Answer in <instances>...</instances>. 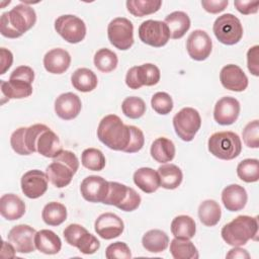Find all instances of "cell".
Masks as SVG:
<instances>
[{
  "label": "cell",
  "mask_w": 259,
  "mask_h": 259,
  "mask_svg": "<svg viewBox=\"0 0 259 259\" xmlns=\"http://www.w3.org/2000/svg\"><path fill=\"white\" fill-rule=\"evenodd\" d=\"M131 128V140L130 143L127 145V147L125 148V150L123 152L125 153H136L139 152L144 144H145V137L143 132L135 126V125H130Z\"/></svg>",
  "instance_id": "cell-47"
},
{
  "label": "cell",
  "mask_w": 259,
  "mask_h": 259,
  "mask_svg": "<svg viewBox=\"0 0 259 259\" xmlns=\"http://www.w3.org/2000/svg\"><path fill=\"white\" fill-rule=\"evenodd\" d=\"M81 99L73 92L63 93L55 100V112L64 120H71L77 117L81 111Z\"/></svg>",
  "instance_id": "cell-21"
},
{
  "label": "cell",
  "mask_w": 259,
  "mask_h": 259,
  "mask_svg": "<svg viewBox=\"0 0 259 259\" xmlns=\"http://www.w3.org/2000/svg\"><path fill=\"white\" fill-rule=\"evenodd\" d=\"M242 136L247 147L257 149L259 147V121L255 119L248 122L243 130Z\"/></svg>",
  "instance_id": "cell-44"
},
{
  "label": "cell",
  "mask_w": 259,
  "mask_h": 259,
  "mask_svg": "<svg viewBox=\"0 0 259 259\" xmlns=\"http://www.w3.org/2000/svg\"><path fill=\"white\" fill-rule=\"evenodd\" d=\"M94 66L102 73L113 71L118 63L117 56L109 49H100L94 55Z\"/></svg>",
  "instance_id": "cell-38"
},
{
  "label": "cell",
  "mask_w": 259,
  "mask_h": 259,
  "mask_svg": "<svg viewBox=\"0 0 259 259\" xmlns=\"http://www.w3.org/2000/svg\"><path fill=\"white\" fill-rule=\"evenodd\" d=\"M223 240L231 246L240 247L249 240H258V219L257 217L238 215L226 224L221 232Z\"/></svg>",
  "instance_id": "cell-4"
},
{
  "label": "cell",
  "mask_w": 259,
  "mask_h": 259,
  "mask_svg": "<svg viewBox=\"0 0 259 259\" xmlns=\"http://www.w3.org/2000/svg\"><path fill=\"white\" fill-rule=\"evenodd\" d=\"M105 257L107 259H130L132 258V253L124 242H115L107 246L105 250Z\"/></svg>",
  "instance_id": "cell-46"
},
{
  "label": "cell",
  "mask_w": 259,
  "mask_h": 259,
  "mask_svg": "<svg viewBox=\"0 0 259 259\" xmlns=\"http://www.w3.org/2000/svg\"><path fill=\"white\" fill-rule=\"evenodd\" d=\"M222 85L231 91L241 92L248 87V77L237 65L229 64L222 68L220 73Z\"/></svg>",
  "instance_id": "cell-20"
},
{
  "label": "cell",
  "mask_w": 259,
  "mask_h": 259,
  "mask_svg": "<svg viewBox=\"0 0 259 259\" xmlns=\"http://www.w3.org/2000/svg\"><path fill=\"white\" fill-rule=\"evenodd\" d=\"M36 21V14L31 6L18 4L0 17V32L8 38L20 37L29 30Z\"/></svg>",
  "instance_id": "cell-2"
},
{
  "label": "cell",
  "mask_w": 259,
  "mask_h": 259,
  "mask_svg": "<svg viewBox=\"0 0 259 259\" xmlns=\"http://www.w3.org/2000/svg\"><path fill=\"white\" fill-rule=\"evenodd\" d=\"M0 213L7 221L18 220L25 213V203L13 193L3 194L0 198Z\"/></svg>",
  "instance_id": "cell-24"
},
{
  "label": "cell",
  "mask_w": 259,
  "mask_h": 259,
  "mask_svg": "<svg viewBox=\"0 0 259 259\" xmlns=\"http://www.w3.org/2000/svg\"><path fill=\"white\" fill-rule=\"evenodd\" d=\"M82 165L91 171H101L105 167V157L103 153L95 148H88L82 152Z\"/></svg>",
  "instance_id": "cell-39"
},
{
  "label": "cell",
  "mask_w": 259,
  "mask_h": 259,
  "mask_svg": "<svg viewBox=\"0 0 259 259\" xmlns=\"http://www.w3.org/2000/svg\"><path fill=\"white\" fill-rule=\"evenodd\" d=\"M127 11L137 17L153 14L157 12L162 5L161 0H127L125 2Z\"/></svg>",
  "instance_id": "cell-37"
},
{
  "label": "cell",
  "mask_w": 259,
  "mask_h": 259,
  "mask_svg": "<svg viewBox=\"0 0 259 259\" xmlns=\"http://www.w3.org/2000/svg\"><path fill=\"white\" fill-rule=\"evenodd\" d=\"M201 125L199 112L192 107H184L173 117V126L176 135L184 142L194 139Z\"/></svg>",
  "instance_id": "cell-9"
},
{
  "label": "cell",
  "mask_w": 259,
  "mask_h": 259,
  "mask_svg": "<svg viewBox=\"0 0 259 259\" xmlns=\"http://www.w3.org/2000/svg\"><path fill=\"white\" fill-rule=\"evenodd\" d=\"M34 244L35 248L48 255H54L60 252L62 248V241L55 232L51 230H40L36 232L34 237Z\"/></svg>",
  "instance_id": "cell-25"
},
{
  "label": "cell",
  "mask_w": 259,
  "mask_h": 259,
  "mask_svg": "<svg viewBox=\"0 0 259 259\" xmlns=\"http://www.w3.org/2000/svg\"><path fill=\"white\" fill-rule=\"evenodd\" d=\"M146 109L147 107L145 101L137 96L126 97L121 103L122 113L132 119L142 117L146 112Z\"/></svg>",
  "instance_id": "cell-41"
},
{
  "label": "cell",
  "mask_w": 259,
  "mask_h": 259,
  "mask_svg": "<svg viewBox=\"0 0 259 259\" xmlns=\"http://www.w3.org/2000/svg\"><path fill=\"white\" fill-rule=\"evenodd\" d=\"M234 5L240 13H242L244 15H249V14L257 13L258 8H259V1L236 0V1H234Z\"/></svg>",
  "instance_id": "cell-50"
},
{
  "label": "cell",
  "mask_w": 259,
  "mask_h": 259,
  "mask_svg": "<svg viewBox=\"0 0 259 259\" xmlns=\"http://www.w3.org/2000/svg\"><path fill=\"white\" fill-rule=\"evenodd\" d=\"M259 46L250 48L247 52V67L250 73L254 76H259Z\"/></svg>",
  "instance_id": "cell-48"
},
{
  "label": "cell",
  "mask_w": 259,
  "mask_h": 259,
  "mask_svg": "<svg viewBox=\"0 0 259 259\" xmlns=\"http://www.w3.org/2000/svg\"><path fill=\"white\" fill-rule=\"evenodd\" d=\"M48 181L49 179L45 172L37 169L29 170L21 177V190L28 198H38L48 190Z\"/></svg>",
  "instance_id": "cell-15"
},
{
  "label": "cell",
  "mask_w": 259,
  "mask_h": 259,
  "mask_svg": "<svg viewBox=\"0 0 259 259\" xmlns=\"http://www.w3.org/2000/svg\"><path fill=\"white\" fill-rule=\"evenodd\" d=\"M78 168L77 156L71 151L63 150L57 157L53 158V162L46 169V174L54 186L63 188L71 183Z\"/></svg>",
  "instance_id": "cell-5"
},
{
  "label": "cell",
  "mask_w": 259,
  "mask_h": 259,
  "mask_svg": "<svg viewBox=\"0 0 259 259\" xmlns=\"http://www.w3.org/2000/svg\"><path fill=\"white\" fill-rule=\"evenodd\" d=\"M140 39L151 47L161 48L165 46L169 38L170 32L167 24L164 21L149 19L143 21L139 26Z\"/></svg>",
  "instance_id": "cell-12"
},
{
  "label": "cell",
  "mask_w": 259,
  "mask_h": 259,
  "mask_svg": "<svg viewBox=\"0 0 259 259\" xmlns=\"http://www.w3.org/2000/svg\"><path fill=\"white\" fill-rule=\"evenodd\" d=\"M170 253L174 259H197L198 251L188 239L174 238L170 243Z\"/></svg>",
  "instance_id": "cell-35"
},
{
  "label": "cell",
  "mask_w": 259,
  "mask_h": 259,
  "mask_svg": "<svg viewBox=\"0 0 259 259\" xmlns=\"http://www.w3.org/2000/svg\"><path fill=\"white\" fill-rule=\"evenodd\" d=\"M9 79H19L32 84L34 80V71L29 66H19L12 71Z\"/></svg>",
  "instance_id": "cell-49"
},
{
  "label": "cell",
  "mask_w": 259,
  "mask_h": 259,
  "mask_svg": "<svg viewBox=\"0 0 259 259\" xmlns=\"http://www.w3.org/2000/svg\"><path fill=\"white\" fill-rule=\"evenodd\" d=\"M240 109V103L235 97H222L214 105L213 118L222 125L233 124L239 117Z\"/></svg>",
  "instance_id": "cell-19"
},
{
  "label": "cell",
  "mask_w": 259,
  "mask_h": 259,
  "mask_svg": "<svg viewBox=\"0 0 259 259\" xmlns=\"http://www.w3.org/2000/svg\"><path fill=\"white\" fill-rule=\"evenodd\" d=\"M71 64V56L64 49H53L44 57V67L51 74L65 73Z\"/></svg>",
  "instance_id": "cell-22"
},
{
  "label": "cell",
  "mask_w": 259,
  "mask_h": 259,
  "mask_svg": "<svg viewBox=\"0 0 259 259\" xmlns=\"http://www.w3.org/2000/svg\"><path fill=\"white\" fill-rule=\"evenodd\" d=\"M12 63H13L12 53L5 48H1L0 49V66H1L0 74L1 75L5 74L6 71L11 67Z\"/></svg>",
  "instance_id": "cell-52"
},
{
  "label": "cell",
  "mask_w": 259,
  "mask_h": 259,
  "mask_svg": "<svg viewBox=\"0 0 259 259\" xmlns=\"http://www.w3.org/2000/svg\"><path fill=\"white\" fill-rule=\"evenodd\" d=\"M164 22L167 24L170 37L173 39L181 38L190 28V18L183 11H174L168 14Z\"/></svg>",
  "instance_id": "cell-28"
},
{
  "label": "cell",
  "mask_w": 259,
  "mask_h": 259,
  "mask_svg": "<svg viewBox=\"0 0 259 259\" xmlns=\"http://www.w3.org/2000/svg\"><path fill=\"white\" fill-rule=\"evenodd\" d=\"M74 247L78 248L81 253L90 255L94 254L100 248V242L94 235L90 234L86 230L76 240Z\"/></svg>",
  "instance_id": "cell-42"
},
{
  "label": "cell",
  "mask_w": 259,
  "mask_h": 259,
  "mask_svg": "<svg viewBox=\"0 0 259 259\" xmlns=\"http://www.w3.org/2000/svg\"><path fill=\"white\" fill-rule=\"evenodd\" d=\"M169 244L168 235L161 230H150L142 238L143 247L151 253H160L167 249Z\"/></svg>",
  "instance_id": "cell-32"
},
{
  "label": "cell",
  "mask_w": 259,
  "mask_h": 259,
  "mask_svg": "<svg viewBox=\"0 0 259 259\" xmlns=\"http://www.w3.org/2000/svg\"><path fill=\"white\" fill-rule=\"evenodd\" d=\"M222 217L220 204L213 199H206L198 206V218L206 227L215 226Z\"/></svg>",
  "instance_id": "cell-34"
},
{
  "label": "cell",
  "mask_w": 259,
  "mask_h": 259,
  "mask_svg": "<svg viewBox=\"0 0 259 259\" xmlns=\"http://www.w3.org/2000/svg\"><path fill=\"white\" fill-rule=\"evenodd\" d=\"M186 50L191 59L204 61L209 57L212 50L211 38L204 30L195 29L187 37Z\"/></svg>",
  "instance_id": "cell-14"
},
{
  "label": "cell",
  "mask_w": 259,
  "mask_h": 259,
  "mask_svg": "<svg viewBox=\"0 0 259 259\" xmlns=\"http://www.w3.org/2000/svg\"><path fill=\"white\" fill-rule=\"evenodd\" d=\"M140 194L132 187L115 181H109L104 204L114 205L123 211H133L141 204Z\"/></svg>",
  "instance_id": "cell-7"
},
{
  "label": "cell",
  "mask_w": 259,
  "mask_h": 259,
  "mask_svg": "<svg viewBox=\"0 0 259 259\" xmlns=\"http://www.w3.org/2000/svg\"><path fill=\"white\" fill-rule=\"evenodd\" d=\"M36 231L28 225H17L13 227L8 235V241L13 245L16 252L18 253H31L35 249L34 237Z\"/></svg>",
  "instance_id": "cell-16"
},
{
  "label": "cell",
  "mask_w": 259,
  "mask_h": 259,
  "mask_svg": "<svg viewBox=\"0 0 259 259\" xmlns=\"http://www.w3.org/2000/svg\"><path fill=\"white\" fill-rule=\"evenodd\" d=\"M41 218L49 226H60L67 219V208L63 203L51 201L44 206Z\"/></svg>",
  "instance_id": "cell-36"
},
{
  "label": "cell",
  "mask_w": 259,
  "mask_h": 259,
  "mask_svg": "<svg viewBox=\"0 0 259 259\" xmlns=\"http://www.w3.org/2000/svg\"><path fill=\"white\" fill-rule=\"evenodd\" d=\"M110 44L120 51H126L134 45V25L125 17L112 19L107 26Z\"/></svg>",
  "instance_id": "cell-10"
},
{
  "label": "cell",
  "mask_w": 259,
  "mask_h": 259,
  "mask_svg": "<svg viewBox=\"0 0 259 259\" xmlns=\"http://www.w3.org/2000/svg\"><path fill=\"white\" fill-rule=\"evenodd\" d=\"M2 251H1V257L2 258H13L15 257V248L13 247V245L9 242H5L3 241L2 242Z\"/></svg>",
  "instance_id": "cell-54"
},
{
  "label": "cell",
  "mask_w": 259,
  "mask_h": 259,
  "mask_svg": "<svg viewBox=\"0 0 259 259\" xmlns=\"http://www.w3.org/2000/svg\"><path fill=\"white\" fill-rule=\"evenodd\" d=\"M208 151L222 160H233L242 151V142L233 132H219L212 134L207 142Z\"/></svg>",
  "instance_id": "cell-6"
},
{
  "label": "cell",
  "mask_w": 259,
  "mask_h": 259,
  "mask_svg": "<svg viewBox=\"0 0 259 259\" xmlns=\"http://www.w3.org/2000/svg\"><path fill=\"white\" fill-rule=\"evenodd\" d=\"M0 88L3 97L7 100L26 98L32 94L31 83L19 79H9L8 82L1 80Z\"/></svg>",
  "instance_id": "cell-26"
},
{
  "label": "cell",
  "mask_w": 259,
  "mask_h": 259,
  "mask_svg": "<svg viewBox=\"0 0 259 259\" xmlns=\"http://www.w3.org/2000/svg\"><path fill=\"white\" fill-rule=\"evenodd\" d=\"M157 172L160 177V186L165 189H175L182 182V171L175 164H164L158 168Z\"/></svg>",
  "instance_id": "cell-31"
},
{
  "label": "cell",
  "mask_w": 259,
  "mask_h": 259,
  "mask_svg": "<svg viewBox=\"0 0 259 259\" xmlns=\"http://www.w3.org/2000/svg\"><path fill=\"white\" fill-rule=\"evenodd\" d=\"M175 146L174 143L164 137L157 138L151 146V156L152 158L162 164H166L167 162H171L175 157Z\"/></svg>",
  "instance_id": "cell-29"
},
{
  "label": "cell",
  "mask_w": 259,
  "mask_h": 259,
  "mask_svg": "<svg viewBox=\"0 0 259 259\" xmlns=\"http://www.w3.org/2000/svg\"><path fill=\"white\" fill-rule=\"evenodd\" d=\"M159 68L151 63L132 67L125 75V84L131 89H139L142 86H154L160 81Z\"/></svg>",
  "instance_id": "cell-13"
},
{
  "label": "cell",
  "mask_w": 259,
  "mask_h": 259,
  "mask_svg": "<svg viewBox=\"0 0 259 259\" xmlns=\"http://www.w3.org/2000/svg\"><path fill=\"white\" fill-rule=\"evenodd\" d=\"M97 138L107 148L123 152L131 140V128L122 122L119 116L108 114L98 124Z\"/></svg>",
  "instance_id": "cell-3"
},
{
  "label": "cell",
  "mask_w": 259,
  "mask_h": 259,
  "mask_svg": "<svg viewBox=\"0 0 259 259\" xmlns=\"http://www.w3.org/2000/svg\"><path fill=\"white\" fill-rule=\"evenodd\" d=\"M73 87L81 92H90L94 90L98 84L95 73L88 68H79L71 76Z\"/></svg>",
  "instance_id": "cell-30"
},
{
  "label": "cell",
  "mask_w": 259,
  "mask_h": 259,
  "mask_svg": "<svg viewBox=\"0 0 259 259\" xmlns=\"http://www.w3.org/2000/svg\"><path fill=\"white\" fill-rule=\"evenodd\" d=\"M196 232V225L194 220L185 214L177 215L173 219L171 223V233L174 238L178 239H188L194 237Z\"/></svg>",
  "instance_id": "cell-33"
},
{
  "label": "cell",
  "mask_w": 259,
  "mask_h": 259,
  "mask_svg": "<svg viewBox=\"0 0 259 259\" xmlns=\"http://www.w3.org/2000/svg\"><path fill=\"white\" fill-rule=\"evenodd\" d=\"M229 4L228 0H202L203 9L211 14H217L224 11Z\"/></svg>",
  "instance_id": "cell-51"
},
{
  "label": "cell",
  "mask_w": 259,
  "mask_h": 259,
  "mask_svg": "<svg viewBox=\"0 0 259 259\" xmlns=\"http://www.w3.org/2000/svg\"><path fill=\"white\" fill-rule=\"evenodd\" d=\"M25 144L30 154L37 152L47 158H55L62 151L59 137L47 125L35 123L25 128Z\"/></svg>",
  "instance_id": "cell-1"
},
{
  "label": "cell",
  "mask_w": 259,
  "mask_h": 259,
  "mask_svg": "<svg viewBox=\"0 0 259 259\" xmlns=\"http://www.w3.org/2000/svg\"><path fill=\"white\" fill-rule=\"evenodd\" d=\"M238 177L247 183L256 182L259 179V161L257 159H245L237 166Z\"/></svg>",
  "instance_id": "cell-40"
},
{
  "label": "cell",
  "mask_w": 259,
  "mask_h": 259,
  "mask_svg": "<svg viewBox=\"0 0 259 259\" xmlns=\"http://www.w3.org/2000/svg\"><path fill=\"white\" fill-rule=\"evenodd\" d=\"M94 229L97 235L102 239L111 240L119 237L122 234L124 224L117 214L112 212H104L96 219Z\"/></svg>",
  "instance_id": "cell-18"
},
{
  "label": "cell",
  "mask_w": 259,
  "mask_h": 259,
  "mask_svg": "<svg viewBox=\"0 0 259 259\" xmlns=\"http://www.w3.org/2000/svg\"><path fill=\"white\" fill-rule=\"evenodd\" d=\"M152 108L159 114L166 115L173 109L172 97L166 92H157L151 99Z\"/></svg>",
  "instance_id": "cell-43"
},
{
  "label": "cell",
  "mask_w": 259,
  "mask_h": 259,
  "mask_svg": "<svg viewBox=\"0 0 259 259\" xmlns=\"http://www.w3.org/2000/svg\"><path fill=\"white\" fill-rule=\"evenodd\" d=\"M212 30L218 40L227 46L238 44L243 36L242 23L232 13L219 16L213 23Z\"/></svg>",
  "instance_id": "cell-8"
},
{
  "label": "cell",
  "mask_w": 259,
  "mask_h": 259,
  "mask_svg": "<svg viewBox=\"0 0 259 259\" xmlns=\"http://www.w3.org/2000/svg\"><path fill=\"white\" fill-rule=\"evenodd\" d=\"M108 184L109 181H106L101 176L90 175L81 182L80 191L85 200L103 203L108 191Z\"/></svg>",
  "instance_id": "cell-17"
},
{
  "label": "cell",
  "mask_w": 259,
  "mask_h": 259,
  "mask_svg": "<svg viewBox=\"0 0 259 259\" xmlns=\"http://www.w3.org/2000/svg\"><path fill=\"white\" fill-rule=\"evenodd\" d=\"M227 258H250L249 253L247 252V250L242 249L240 247H234L233 249H231L229 251V253L226 256Z\"/></svg>",
  "instance_id": "cell-53"
},
{
  "label": "cell",
  "mask_w": 259,
  "mask_h": 259,
  "mask_svg": "<svg viewBox=\"0 0 259 259\" xmlns=\"http://www.w3.org/2000/svg\"><path fill=\"white\" fill-rule=\"evenodd\" d=\"M247 200V191L239 184L228 185L222 191V201L224 206L230 211H239L243 209Z\"/></svg>",
  "instance_id": "cell-23"
},
{
  "label": "cell",
  "mask_w": 259,
  "mask_h": 259,
  "mask_svg": "<svg viewBox=\"0 0 259 259\" xmlns=\"http://www.w3.org/2000/svg\"><path fill=\"white\" fill-rule=\"evenodd\" d=\"M25 128L26 127L24 126L17 128L12 133L10 137L11 148L18 155H30V152L27 150L26 144H25V137H24Z\"/></svg>",
  "instance_id": "cell-45"
},
{
  "label": "cell",
  "mask_w": 259,
  "mask_h": 259,
  "mask_svg": "<svg viewBox=\"0 0 259 259\" xmlns=\"http://www.w3.org/2000/svg\"><path fill=\"white\" fill-rule=\"evenodd\" d=\"M56 31L68 42L78 44L86 35L85 22L76 15H61L55 20Z\"/></svg>",
  "instance_id": "cell-11"
},
{
  "label": "cell",
  "mask_w": 259,
  "mask_h": 259,
  "mask_svg": "<svg viewBox=\"0 0 259 259\" xmlns=\"http://www.w3.org/2000/svg\"><path fill=\"white\" fill-rule=\"evenodd\" d=\"M135 184L145 193H153L160 187V177L156 170L150 167H142L134 173Z\"/></svg>",
  "instance_id": "cell-27"
}]
</instances>
